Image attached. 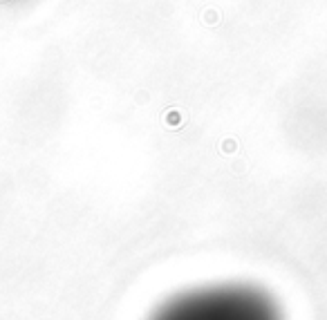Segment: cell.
I'll use <instances>...</instances> for the list:
<instances>
[{
    "label": "cell",
    "instance_id": "6da1fadb",
    "mask_svg": "<svg viewBox=\"0 0 327 320\" xmlns=\"http://www.w3.org/2000/svg\"><path fill=\"white\" fill-rule=\"evenodd\" d=\"M148 320H282V316L262 289L227 282L181 291Z\"/></svg>",
    "mask_w": 327,
    "mask_h": 320
}]
</instances>
